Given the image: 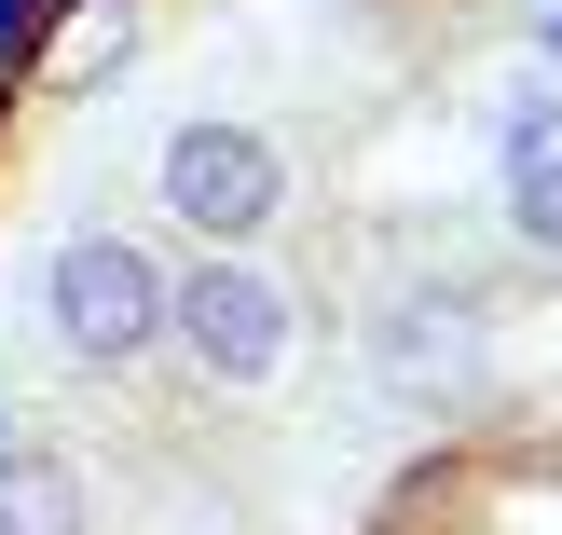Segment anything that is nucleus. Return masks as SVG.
I'll return each instance as SVG.
<instances>
[{
    "instance_id": "obj_6",
    "label": "nucleus",
    "mask_w": 562,
    "mask_h": 535,
    "mask_svg": "<svg viewBox=\"0 0 562 535\" xmlns=\"http://www.w3.org/2000/svg\"><path fill=\"white\" fill-rule=\"evenodd\" d=\"M0 535H97V481H82V454L0 426Z\"/></svg>"
},
{
    "instance_id": "obj_8",
    "label": "nucleus",
    "mask_w": 562,
    "mask_h": 535,
    "mask_svg": "<svg viewBox=\"0 0 562 535\" xmlns=\"http://www.w3.org/2000/svg\"><path fill=\"white\" fill-rule=\"evenodd\" d=\"M536 55H549V69H562V0H536Z\"/></svg>"
},
{
    "instance_id": "obj_5",
    "label": "nucleus",
    "mask_w": 562,
    "mask_h": 535,
    "mask_svg": "<svg viewBox=\"0 0 562 535\" xmlns=\"http://www.w3.org/2000/svg\"><path fill=\"white\" fill-rule=\"evenodd\" d=\"M124 69H137V0H55V14H42L27 82H55V97H110Z\"/></svg>"
},
{
    "instance_id": "obj_3",
    "label": "nucleus",
    "mask_w": 562,
    "mask_h": 535,
    "mask_svg": "<svg viewBox=\"0 0 562 535\" xmlns=\"http://www.w3.org/2000/svg\"><path fill=\"white\" fill-rule=\"evenodd\" d=\"M151 192H165V220H179L192 247H261L274 220H289V152H274L261 124H234V110H192V124H165Z\"/></svg>"
},
{
    "instance_id": "obj_1",
    "label": "nucleus",
    "mask_w": 562,
    "mask_h": 535,
    "mask_svg": "<svg viewBox=\"0 0 562 535\" xmlns=\"http://www.w3.org/2000/svg\"><path fill=\"white\" fill-rule=\"evenodd\" d=\"M42 330H55V357H69V371L124 384L137 357L165 344V261H151L137 234H110V220L55 234V247H42Z\"/></svg>"
},
{
    "instance_id": "obj_4",
    "label": "nucleus",
    "mask_w": 562,
    "mask_h": 535,
    "mask_svg": "<svg viewBox=\"0 0 562 535\" xmlns=\"http://www.w3.org/2000/svg\"><path fill=\"white\" fill-rule=\"evenodd\" d=\"M481 357H494L481 289H398V302L371 316V371L398 384V399H426V412H453L467 384H481Z\"/></svg>"
},
{
    "instance_id": "obj_2",
    "label": "nucleus",
    "mask_w": 562,
    "mask_h": 535,
    "mask_svg": "<svg viewBox=\"0 0 562 535\" xmlns=\"http://www.w3.org/2000/svg\"><path fill=\"white\" fill-rule=\"evenodd\" d=\"M165 344L192 357V384L261 399V384L302 357V302H289V275H261L247 247H206V261L165 275Z\"/></svg>"
},
{
    "instance_id": "obj_7",
    "label": "nucleus",
    "mask_w": 562,
    "mask_h": 535,
    "mask_svg": "<svg viewBox=\"0 0 562 535\" xmlns=\"http://www.w3.org/2000/svg\"><path fill=\"white\" fill-rule=\"evenodd\" d=\"M508 220H521V247H562V137L536 165H508Z\"/></svg>"
}]
</instances>
